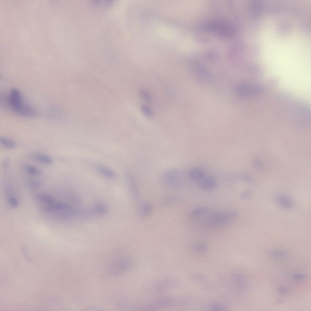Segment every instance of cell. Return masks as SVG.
Instances as JSON below:
<instances>
[{
  "label": "cell",
  "instance_id": "cell-1",
  "mask_svg": "<svg viewBox=\"0 0 311 311\" xmlns=\"http://www.w3.org/2000/svg\"><path fill=\"white\" fill-rule=\"evenodd\" d=\"M7 103L10 108L18 114L27 118H35L38 115L36 110L24 100L20 92L12 89L7 97Z\"/></svg>",
  "mask_w": 311,
  "mask_h": 311
},
{
  "label": "cell",
  "instance_id": "cell-2",
  "mask_svg": "<svg viewBox=\"0 0 311 311\" xmlns=\"http://www.w3.org/2000/svg\"><path fill=\"white\" fill-rule=\"evenodd\" d=\"M238 215L235 210H228L217 212L213 215L210 219V223L215 226H221L228 224Z\"/></svg>",
  "mask_w": 311,
  "mask_h": 311
},
{
  "label": "cell",
  "instance_id": "cell-3",
  "mask_svg": "<svg viewBox=\"0 0 311 311\" xmlns=\"http://www.w3.org/2000/svg\"><path fill=\"white\" fill-rule=\"evenodd\" d=\"M262 91L261 87L257 85L243 84L237 87L236 91L237 95L242 98L247 97Z\"/></svg>",
  "mask_w": 311,
  "mask_h": 311
},
{
  "label": "cell",
  "instance_id": "cell-4",
  "mask_svg": "<svg viewBox=\"0 0 311 311\" xmlns=\"http://www.w3.org/2000/svg\"><path fill=\"white\" fill-rule=\"evenodd\" d=\"M207 29L223 36H231L233 34L232 29L224 24L214 22L208 24Z\"/></svg>",
  "mask_w": 311,
  "mask_h": 311
},
{
  "label": "cell",
  "instance_id": "cell-5",
  "mask_svg": "<svg viewBox=\"0 0 311 311\" xmlns=\"http://www.w3.org/2000/svg\"><path fill=\"white\" fill-rule=\"evenodd\" d=\"M275 202L281 208L285 209H290L294 205L293 200L289 195L284 193H278L274 197Z\"/></svg>",
  "mask_w": 311,
  "mask_h": 311
},
{
  "label": "cell",
  "instance_id": "cell-6",
  "mask_svg": "<svg viewBox=\"0 0 311 311\" xmlns=\"http://www.w3.org/2000/svg\"><path fill=\"white\" fill-rule=\"evenodd\" d=\"M218 186L217 179L213 177H205L199 183L200 188L203 190H210L215 189Z\"/></svg>",
  "mask_w": 311,
  "mask_h": 311
},
{
  "label": "cell",
  "instance_id": "cell-7",
  "mask_svg": "<svg viewBox=\"0 0 311 311\" xmlns=\"http://www.w3.org/2000/svg\"><path fill=\"white\" fill-rule=\"evenodd\" d=\"M187 175L189 177L193 180H201L206 177V173L203 169L197 167H193L188 170Z\"/></svg>",
  "mask_w": 311,
  "mask_h": 311
},
{
  "label": "cell",
  "instance_id": "cell-8",
  "mask_svg": "<svg viewBox=\"0 0 311 311\" xmlns=\"http://www.w3.org/2000/svg\"><path fill=\"white\" fill-rule=\"evenodd\" d=\"M30 157L32 159L44 164L50 165L53 163L52 158L45 154L34 152L30 154Z\"/></svg>",
  "mask_w": 311,
  "mask_h": 311
},
{
  "label": "cell",
  "instance_id": "cell-9",
  "mask_svg": "<svg viewBox=\"0 0 311 311\" xmlns=\"http://www.w3.org/2000/svg\"><path fill=\"white\" fill-rule=\"evenodd\" d=\"M97 171L101 175L108 178H113L116 176V173L112 170L106 167L98 165L96 168Z\"/></svg>",
  "mask_w": 311,
  "mask_h": 311
},
{
  "label": "cell",
  "instance_id": "cell-10",
  "mask_svg": "<svg viewBox=\"0 0 311 311\" xmlns=\"http://www.w3.org/2000/svg\"><path fill=\"white\" fill-rule=\"evenodd\" d=\"M267 253L269 255L277 258H286L289 257L290 255L289 253L279 250H270Z\"/></svg>",
  "mask_w": 311,
  "mask_h": 311
},
{
  "label": "cell",
  "instance_id": "cell-11",
  "mask_svg": "<svg viewBox=\"0 0 311 311\" xmlns=\"http://www.w3.org/2000/svg\"><path fill=\"white\" fill-rule=\"evenodd\" d=\"M25 171L32 175L39 176L42 174V171L36 167L32 165H26L24 168Z\"/></svg>",
  "mask_w": 311,
  "mask_h": 311
},
{
  "label": "cell",
  "instance_id": "cell-12",
  "mask_svg": "<svg viewBox=\"0 0 311 311\" xmlns=\"http://www.w3.org/2000/svg\"><path fill=\"white\" fill-rule=\"evenodd\" d=\"M0 141L2 145L7 148L13 149L16 145V143L14 141L5 137H1Z\"/></svg>",
  "mask_w": 311,
  "mask_h": 311
},
{
  "label": "cell",
  "instance_id": "cell-13",
  "mask_svg": "<svg viewBox=\"0 0 311 311\" xmlns=\"http://www.w3.org/2000/svg\"><path fill=\"white\" fill-rule=\"evenodd\" d=\"M141 110L142 113L145 116L149 118H151L153 117V112L151 109L148 106L143 105L141 107Z\"/></svg>",
  "mask_w": 311,
  "mask_h": 311
},
{
  "label": "cell",
  "instance_id": "cell-14",
  "mask_svg": "<svg viewBox=\"0 0 311 311\" xmlns=\"http://www.w3.org/2000/svg\"><path fill=\"white\" fill-rule=\"evenodd\" d=\"M207 209L204 207H200L194 209L191 212V215L193 217H197L206 213Z\"/></svg>",
  "mask_w": 311,
  "mask_h": 311
},
{
  "label": "cell",
  "instance_id": "cell-15",
  "mask_svg": "<svg viewBox=\"0 0 311 311\" xmlns=\"http://www.w3.org/2000/svg\"><path fill=\"white\" fill-rule=\"evenodd\" d=\"M139 95L140 97L148 102H151L152 98L149 93L144 89H141L139 91Z\"/></svg>",
  "mask_w": 311,
  "mask_h": 311
},
{
  "label": "cell",
  "instance_id": "cell-16",
  "mask_svg": "<svg viewBox=\"0 0 311 311\" xmlns=\"http://www.w3.org/2000/svg\"><path fill=\"white\" fill-rule=\"evenodd\" d=\"M94 209L97 213L100 214H104L106 212V207L103 205L97 204L95 205Z\"/></svg>",
  "mask_w": 311,
  "mask_h": 311
},
{
  "label": "cell",
  "instance_id": "cell-17",
  "mask_svg": "<svg viewBox=\"0 0 311 311\" xmlns=\"http://www.w3.org/2000/svg\"><path fill=\"white\" fill-rule=\"evenodd\" d=\"M289 289L285 287H280L276 290L277 292L280 295H285L287 294L289 292Z\"/></svg>",
  "mask_w": 311,
  "mask_h": 311
},
{
  "label": "cell",
  "instance_id": "cell-18",
  "mask_svg": "<svg viewBox=\"0 0 311 311\" xmlns=\"http://www.w3.org/2000/svg\"><path fill=\"white\" fill-rule=\"evenodd\" d=\"M9 163L10 160L8 158H5L2 160V167L4 170H6L8 169Z\"/></svg>",
  "mask_w": 311,
  "mask_h": 311
},
{
  "label": "cell",
  "instance_id": "cell-19",
  "mask_svg": "<svg viewBox=\"0 0 311 311\" xmlns=\"http://www.w3.org/2000/svg\"><path fill=\"white\" fill-rule=\"evenodd\" d=\"M29 185L33 188H37L40 185V182L37 179H32L29 182Z\"/></svg>",
  "mask_w": 311,
  "mask_h": 311
},
{
  "label": "cell",
  "instance_id": "cell-20",
  "mask_svg": "<svg viewBox=\"0 0 311 311\" xmlns=\"http://www.w3.org/2000/svg\"><path fill=\"white\" fill-rule=\"evenodd\" d=\"M305 275L303 274L296 273L292 275V278L296 280H300L303 279L305 277Z\"/></svg>",
  "mask_w": 311,
  "mask_h": 311
},
{
  "label": "cell",
  "instance_id": "cell-21",
  "mask_svg": "<svg viewBox=\"0 0 311 311\" xmlns=\"http://www.w3.org/2000/svg\"><path fill=\"white\" fill-rule=\"evenodd\" d=\"M206 245L203 243H200L195 245L194 248L198 250H203L206 248Z\"/></svg>",
  "mask_w": 311,
  "mask_h": 311
},
{
  "label": "cell",
  "instance_id": "cell-22",
  "mask_svg": "<svg viewBox=\"0 0 311 311\" xmlns=\"http://www.w3.org/2000/svg\"><path fill=\"white\" fill-rule=\"evenodd\" d=\"M250 195V192L248 190H246L243 192L241 193V196L242 198H246L248 197Z\"/></svg>",
  "mask_w": 311,
  "mask_h": 311
}]
</instances>
